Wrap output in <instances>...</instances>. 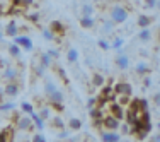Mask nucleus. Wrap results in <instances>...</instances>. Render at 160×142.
Wrapping results in <instances>:
<instances>
[{
  "instance_id": "dca6fc26",
  "label": "nucleus",
  "mask_w": 160,
  "mask_h": 142,
  "mask_svg": "<svg viewBox=\"0 0 160 142\" xmlns=\"http://www.w3.org/2000/svg\"><path fill=\"white\" fill-rule=\"evenodd\" d=\"M112 26H114L112 21H106L104 24H102V31H104V33H111L112 31Z\"/></svg>"
},
{
  "instance_id": "9b49d317",
  "label": "nucleus",
  "mask_w": 160,
  "mask_h": 142,
  "mask_svg": "<svg viewBox=\"0 0 160 142\" xmlns=\"http://www.w3.org/2000/svg\"><path fill=\"white\" fill-rule=\"evenodd\" d=\"M16 43L21 45V46H24L26 50H31L32 48V43H31V40H29L28 36H19L17 40H16Z\"/></svg>"
},
{
  "instance_id": "b1692460",
  "label": "nucleus",
  "mask_w": 160,
  "mask_h": 142,
  "mask_svg": "<svg viewBox=\"0 0 160 142\" xmlns=\"http://www.w3.org/2000/svg\"><path fill=\"white\" fill-rule=\"evenodd\" d=\"M5 77L14 79V77H16V70H10V68H7V70H5Z\"/></svg>"
},
{
  "instance_id": "aec40b11",
  "label": "nucleus",
  "mask_w": 160,
  "mask_h": 142,
  "mask_svg": "<svg viewBox=\"0 0 160 142\" xmlns=\"http://www.w3.org/2000/svg\"><path fill=\"white\" fill-rule=\"evenodd\" d=\"M16 33H17V28H16V24H14V22L7 26V34H9V36H14Z\"/></svg>"
},
{
  "instance_id": "a878e982",
  "label": "nucleus",
  "mask_w": 160,
  "mask_h": 142,
  "mask_svg": "<svg viewBox=\"0 0 160 142\" xmlns=\"http://www.w3.org/2000/svg\"><path fill=\"white\" fill-rule=\"evenodd\" d=\"M41 60H43L44 65H49V55H43V58H41Z\"/></svg>"
},
{
  "instance_id": "4be33fe9",
  "label": "nucleus",
  "mask_w": 160,
  "mask_h": 142,
  "mask_svg": "<svg viewBox=\"0 0 160 142\" xmlns=\"http://www.w3.org/2000/svg\"><path fill=\"white\" fill-rule=\"evenodd\" d=\"M9 50H10V53H12L14 57H17L19 53H21V50H19V46H17V43H16V45H12V46H10Z\"/></svg>"
},
{
  "instance_id": "cd10ccee",
  "label": "nucleus",
  "mask_w": 160,
  "mask_h": 142,
  "mask_svg": "<svg viewBox=\"0 0 160 142\" xmlns=\"http://www.w3.org/2000/svg\"><path fill=\"white\" fill-rule=\"evenodd\" d=\"M22 108H24L26 111H31V105H24V106H22Z\"/></svg>"
},
{
  "instance_id": "412c9836",
  "label": "nucleus",
  "mask_w": 160,
  "mask_h": 142,
  "mask_svg": "<svg viewBox=\"0 0 160 142\" xmlns=\"http://www.w3.org/2000/svg\"><path fill=\"white\" fill-rule=\"evenodd\" d=\"M121 46H123V40H121V38H116L114 43L111 45V48H114V50H119Z\"/></svg>"
},
{
  "instance_id": "20e7f679",
  "label": "nucleus",
  "mask_w": 160,
  "mask_h": 142,
  "mask_svg": "<svg viewBox=\"0 0 160 142\" xmlns=\"http://www.w3.org/2000/svg\"><path fill=\"white\" fill-rule=\"evenodd\" d=\"M116 65H118V68L119 70H126V68L129 67V58H128V55H124V53H118V57H116Z\"/></svg>"
},
{
  "instance_id": "bb28decb",
  "label": "nucleus",
  "mask_w": 160,
  "mask_h": 142,
  "mask_svg": "<svg viewBox=\"0 0 160 142\" xmlns=\"http://www.w3.org/2000/svg\"><path fill=\"white\" fill-rule=\"evenodd\" d=\"M153 101H155V105H160V93H157L153 96Z\"/></svg>"
},
{
  "instance_id": "4468645a",
  "label": "nucleus",
  "mask_w": 160,
  "mask_h": 142,
  "mask_svg": "<svg viewBox=\"0 0 160 142\" xmlns=\"http://www.w3.org/2000/svg\"><path fill=\"white\" fill-rule=\"evenodd\" d=\"M92 82H94V86L101 87L102 84H104V77H102L101 74H94V75H92Z\"/></svg>"
},
{
  "instance_id": "6ab92c4d",
  "label": "nucleus",
  "mask_w": 160,
  "mask_h": 142,
  "mask_svg": "<svg viewBox=\"0 0 160 142\" xmlns=\"http://www.w3.org/2000/svg\"><path fill=\"white\" fill-rule=\"evenodd\" d=\"M143 3L147 9H155L157 7V0H143Z\"/></svg>"
},
{
  "instance_id": "f03ea898",
  "label": "nucleus",
  "mask_w": 160,
  "mask_h": 142,
  "mask_svg": "<svg viewBox=\"0 0 160 142\" xmlns=\"http://www.w3.org/2000/svg\"><path fill=\"white\" fill-rule=\"evenodd\" d=\"M118 96H131V84L128 82H118L116 87H114Z\"/></svg>"
},
{
  "instance_id": "39448f33",
  "label": "nucleus",
  "mask_w": 160,
  "mask_h": 142,
  "mask_svg": "<svg viewBox=\"0 0 160 142\" xmlns=\"http://www.w3.org/2000/svg\"><path fill=\"white\" fill-rule=\"evenodd\" d=\"M119 120L118 118H114L112 115H109V117H106L104 118V127H106V130H118L119 128Z\"/></svg>"
},
{
  "instance_id": "0eeeda50",
  "label": "nucleus",
  "mask_w": 160,
  "mask_h": 142,
  "mask_svg": "<svg viewBox=\"0 0 160 142\" xmlns=\"http://www.w3.org/2000/svg\"><path fill=\"white\" fill-rule=\"evenodd\" d=\"M78 21H80V26H82V28H85V29L94 28V24H96V21H94L92 16H80Z\"/></svg>"
},
{
  "instance_id": "ddd939ff",
  "label": "nucleus",
  "mask_w": 160,
  "mask_h": 142,
  "mask_svg": "<svg viewBox=\"0 0 160 142\" xmlns=\"http://www.w3.org/2000/svg\"><path fill=\"white\" fill-rule=\"evenodd\" d=\"M67 60H68L70 63H75V62H77V60H78V52H77V50H75V48H70V50H68Z\"/></svg>"
},
{
  "instance_id": "6e6552de",
  "label": "nucleus",
  "mask_w": 160,
  "mask_h": 142,
  "mask_svg": "<svg viewBox=\"0 0 160 142\" xmlns=\"http://www.w3.org/2000/svg\"><path fill=\"white\" fill-rule=\"evenodd\" d=\"M150 63L148 62H138L135 65V72L136 74H140V75H145V74H148V72H150Z\"/></svg>"
},
{
  "instance_id": "c756f323",
  "label": "nucleus",
  "mask_w": 160,
  "mask_h": 142,
  "mask_svg": "<svg viewBox=\"0 0 160 142\" xmlns=\"http://www.w3.org/2000/svg\"><path fill=\"white\" fill-rule=\"evenodd\" d=\"M157 9L160 10V0H157Z\"/></svg>"
},
{
  "instance_id": "f3484780",
  "label": "nucleus",
  "mask_w": 160,
  "mask_h": 142,
  "mask_svg": "<svg viewBox=\"0 0 160 142\" xmlns=\"http://www.w3.org/2000/svg\"><path fill=\"white\" fill-rule=\"evenodd\" d=\"M17 86L16 84H9V86H7V94H10V96H16L17 94Z\"/></svg>"
},
{
  "instance_id": "a211bd4d",
  "label": "nucleus",
  "mask_w": 160,
  "mask_h": 142,
  "mask_svg": "<svg viewBox=\"0 0 160 142\" xmlns=\"http://www.w3.org/2000/svg\"><path fill=\"white\" fill-rule=\"evenodd\" d=\"M70 127L77 130V128H80V127H82V122H80L78 118H72V120H70Z\"/></svg>"
},
{
  "instance_id": "423d86ee",
  "label": "nucleus",
  "mask_w": 160,
  "mask_h": 142,
  "mask_svg": "<svg viewBox=\"0 0 160 142\" xmlns=\"http://www.w3.org/2000/svg\"><path fill=\"white\" fill-rule=\"evenodd\" d=\"M109 108H111V115L114 118H118V120H123V118H124V111H123V106H121V105L112 103Z\"/></svg>"
},
{
  "instance_id": "5701e85b",
  "label": "nucleus",
  "mask_w": 160,
  "mask_h": 142,
  "mask_svg": "<svg viewBox=\"0 0 160 142\" xmlns=\"http://www.w3.org/2000/svg\"><path fill=\"white\" fill-rule=\"evenodd\" d=\"M99 46H101L102 50H109V48H111V45H109L108 41H104V40H99Z\"/></svg>"
},
{
  "instance_id": "7ed1b4c3",
  "label": "nucleus",
  "mask_w": 160,
  "mask_h": 142,
  "mask_svg": "<svg viewBox=\"0 0 160 142\" xmlns=\"http://www.w3.org/2000/svg\"><path fill=\"white\" fill-rule=\"evenodd\" d=\"M101 139H102V142H121V135L116 130H106Z\"/></svg>"
},
{
  "instance_id": "2eb2a0df",
  "label": "nucleus",
  "mask_w": 160,
  "mask_h": 142,
  "mask_svg": "<svg viewBox=\"0 0 160 142\" xmlns=\"http://www.w3.org/2000/svg\"><path fill=\"white\" fill-rule=\"evenodd\" d=\"M49 98H51V101H55V103H62L63 101V94L60 93V91H55L53 94H49Z\"/></svg>"
},
{
  "instance_id": "1a4fd4ad",
  "label": "nucleus",
  "mask_w": 160,
  "mask_h": 142,
  "mask_svg": "<svg viewBox=\"0 0 160 142\" xmlns=\"http://www.w3.org/2000/svg\"><path fill=\"white\" fill-rule=\"evenodd\" d=\"M138 40L142 41V43H148V41L152 40V29L150 28H143L142 31L138 33Z\"/></svg>"
},
{
  "instance_id": "f8f14e48",
  "label": "nucleus",
  "mask_w": 160,
  "mask_h": 142,
  "mask_svg": "<svg viewBox=\"0 0 160 142\" xmlns=\"http://www.w3.org/2000/svg\"><path fill=\"white\" fill-rule=\"evenodd\" d=\"M80 16H94V5L82 3V7H80Z\"/></svg>"
},
{
  "instance_id": "7c9ffc66",
  "label": "nucleus",
  "mask_w": 160,
  "mask_h": 142,
  "mask_svg": "<svg viewBox=\"0 0 160 142\" xmlns=\"http://www.w3.org/2000/svg\"><path fill=\"white\" fill-rule=\"evenodd\" d=\"M26 2H28V3H29V2H32V0H26Z\"/></svg>"
},
{
  "instance_id": "f257e3e1",
  "label": "nucleus",
  "mask_w": 160,
  "mask_h": 142,
  "mask_svg": "<svg viewBox=\"0 0 160 142\" xmlns=\"http://www.w3.org/2000/svg\"><path fill=\"white\" fill-rule=\"evenodd\" d=\"M128 19V10L121 5H114L111 9V21L114 24H121Z\"/></svg>"
},
{
  "instance_id": "393cba45",
  "label": "nucleus",
  "mask_w": 160,
  "mask_h": 142,
  "mask_svg": "<svg viewBox=\"0 0 160 142\" xmlns=\"http://www.w3.org/2000/svg\"><path fill=\"white\" fill-rule=\"evenodd\" d=\"M143 86H145V87H150V86H152V79H150V77H145V79H143Z\"/></svg>"
},
{
  "instance_id": "c85d7f7f",
  "label": "nucleus",
  "mask_w": 160,
  "mask_h": 142,
  "mask_svg": "<svg viewBox=\"0 0 160 142\" xmlns=\"http://www.w3.org/2000/svg\"><path fill=\"white\" fill-rule=\"evenodd\" d=\"M44 36H46L48 40H51V33H49V31H44Z\"/></svg>"
},
{
  "instance_id": "9d476101",
  "label": "nucleus",
  "mask_w": 160,
  "mask_h": 142,
  "mask_svg": "<svg viewBox=\"0 0 160 142\" xmlns=\"http://www.w3.org/2000/svg\"><path fill=\"white\" fill-rule=\"evenodd\" d=\"M150 22H152V19L148 17V16H145V14H140L138 16V21H136V24H138V28H148L150 26Z\"/></svg>"
}]
</instances>
